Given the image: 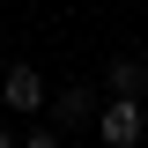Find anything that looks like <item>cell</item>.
<instances>
[{"instance_id": "cell-1", "label": "cell", "mask_w": 148, "mask_h": 148, "mask_svg": "<svg viewBox=\"0 0 148 148\" xmlns=\"http://www.w3.org/2000/svg\"><path fill=\"white\" fill-rule=\"evenodd\" d=\"M141 133H148V111H141V96H104L96 141H104V148H133Z\"/></svg>"}, {"instance_id": "cell-2", "label": "cell", "mask_w": 148, "mask_h": 148, "mask_svg": "<svg viewBox=\"0 0 148 148\" xmlns=\"http://www.w3.org/2000/svg\"><path fill=\"white\" fill-rule=\"evenodd\" d=\"M96 119H104V111H96V89H89V82H67V89L52 96V126L59 133H82V126H96Z\"/></svg>"}, {"instance_id": "cell-3", "label": "cell", "mask_w": 148, "mask_h": 148, "mask_svg": "<svg viewBox=\"0 0 148 148\" xmlns=\"http://www.w3.org/2000/svg\"><path fill=\"white\" fill-rule=\"evenodd\" d=\"M0 104H8V111H45V74L15 59V67L0 74Z\"/></svg>"}, {"instance_id": "cell-4", "label": "cell", "mask_w": 148, "mask_h": 148, "mask_svg": "<svg viewBox=\"0 0 148 148\" xmlns=\"http://www.w3.org/2000/svg\"><path fill=\"white\" fill-rule=\"evenodd\" d=\"M104 96H148V59L141 52L111 59V67H104Z\"/></svg>"}, {"instance_id": "cell-5", "label": "cell", "mask_w": 148, "mask_h": 148, "mask_svg": "<svg viewBox=\"0 0 148 148\" xmlns=\"http://www.w3.org/2000/svg\"><path fill=\"white\" fill-rule=\"evenodd\" d=\"M22 148H67V141H59L52 126H37V133H22Z\"/></svg>"}, {"instance_id": "cell-6", "label": "cell", "mask_w": 148, "mask_h": 148, "mask_svg": "<svg viewBox=\"0 0 148 148\" xmlns=\"http://www.w3.org/2000/svg\"><path fill=\"white\" fill-rule=\"evenodd\" d=\"M0 148H22V141H15V133H0Z\"/></svg>"}]
</instances>
